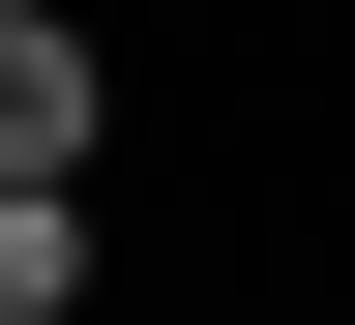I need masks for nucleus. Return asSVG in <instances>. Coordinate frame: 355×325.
<instances>
[{"label":"nucleus","mask_w":355,"mask_h":325,"mask_svg":"<svg viewBox=\"0 0 355 325\" xmlns=\"http://www.w3.org/2000/svg\"><path fill=\"white\" fill-rule=\"evenodd\" d=\"M119 60H89V0H0V177H89Z\"/></svg>","instance_id":"1"},{"label":"nucleus","mask_w":355,"mask_h":325,"mask_svg":"<svg viewBox=\"0 0 355 325\" xmlns=\"http://www.w3.org/2000/svg\"><path fill=\"white\" fill-rule=\"evenodd\" d=\"M0 325H89V177H0Z\"/></svg>","instance_id":"2"}]
</instances>
